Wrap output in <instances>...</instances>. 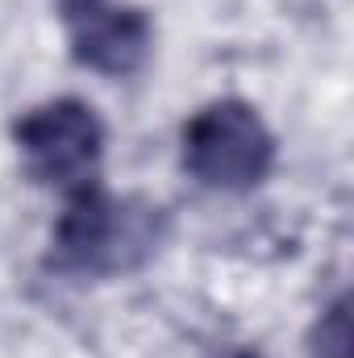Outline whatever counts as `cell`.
<instances>
[{
	"mask_svg": "<svg viewBox=\"0 0 354 358\" xmlns=\"http://www.w3.org/2000/svg\"><path fill=\"white\" fill-rule=\"evenodd\" d=\"M163 242V213L138 196H113L88 183L67 196L55 234L50 263L71 275H125L142 267Z\"/></svg>",
	"mask_w": 354,
	"mask_h": 358,
	"instance_id": "1",
	"label": "cell"
},
{
	"mask_svg": "<svg viewBox=\"0 0 354 358\" xmlns=\"http://www.w3.org/2000/svg\"><path fill=\"white\" fill-rule=\"evenodd\" d=\"M275 167V134L238 96L208 100L183 125V171L213 192H250Z\"/></svg>",
	"mask_w": 354,
	"mask_h": 358,
	"instance_id": "2",
	"label": "cell"
},
{
	"mask_svg": "<svg viewBox=\"0 0 354 358\" xmlns=\"http://www.w3.org/2000/svg\"><path fill=\"white\" fill-rule=\"evenodd\" d=\"M13 138L34 183L59 187L63 196L96 183L104 155V125L88 100L80 96L46 100L13 125Z\"/></svg>",
	"mask_w": 354,
	"mask_h": 358,
	"instance_id": "3",
	"label": "cell"
},
{
	"mask_svg": "<svg viewBox=\"0 0 354 358\" xmlns=\"http://www.w3.org/2000/svg\"><path fill=\"white\" fill-rule=\"evenodd\" d=\"M59 4L76 63L100 76H134L146 63L155 29L142 8L117 0H59Z\"/></svg>",
	"mask_w": 354,
	"mask_h": 358,
	"instance_id": "4",
	"label": "cell"
},
{
	"mask_svg": "<svg viewBox=\"0 0 354 358\" xmlns=\"http://www.w3.org/2000/svg\"><path fill=\"white\" fill-rule=\"evenodd\" d=\"M313 358H351V313L346 296H338L321 321L313 325Z\"/></svg>",
	"mask_w": 354,
	"mask_h": 358,
	"instance_id": "5",
	"label": "cell"
},
{
	"mask_svg": "<svg viewBox=\"0 0 354 358\" xmlns=\"http://www.w3.org/2000/svg\"><path fill=\"white\" fill-rule=\"evenodd\" d=\"M229 358H259V355H229Z\"/></svg>",
	"mask_w": 354,
	"mask_h": 358,
	"instance_id": "6",
	"label": "cell"
}]
</instances>
